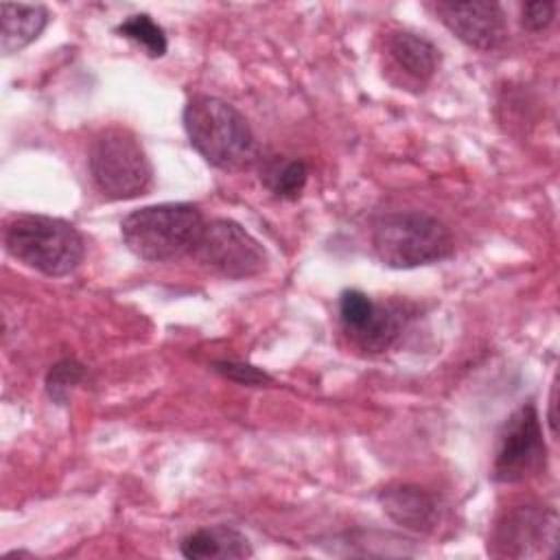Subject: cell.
Wrapping results in <instances>:
<instances>
[{"mask_svg": "<svg viewBox=\"0 0 560 560\" xmlns=\"http://www.w3.org/2000/svg\"><path fill=\"white\" fill-rule=\"evenodd\" d=\"M182 125L190 147L219 171H247L260 162V144L252 125L225 98L190 96L182 112Z\"/></svg>", "mask_w": 560, "mask_h": 560, "instance_id": "obj_1", "label": "cell"}, {"mask_svg": "<svg viewBox=\"0 0 560 560\" xmlns=\"http://www.w3.org/2000/svg\"><path fill=\"white\" fill-rule=\"evenodd\" d=\"M94 188L112 201L142 197L153 186V164L140 138L125 125L98 129L88 149Z\"/></svg>", "mask_w": 560, "mask_h": 560, "instance_id": "obj_5", "label": "cell"}, {"mask_svg": "<svg viewBox=\"0 0 560 560\" xmlns=\"http://www.w3.org/2000/svg\"><path fill=\"white\" fill-rule=\"evenodd\" d=\"M2 243L11 258L48 278L72 273L85 258L81 232L70 221L50 214L24 212L9 217Z\"/></svg>", "mask_w": 560, "mask_h": 560, "instance_id": "obj_2", "label": "cell"}, {"mask_svg": "<svg viewBox=\"0 0 560 560\" xmlns=\"http://www.w3.org/2000/svg\"><path fill=\"white\" fill-rule=\"evenodd\" d=\"M114 31L120 37L136 42L144 50V55H149L151 59L164 57L168 50V39L164 28L149 13H133L125 18Z\"/></svg>", "mask_w": 560, "mask_h": 560, "instance_id": "obj_16", "label": "cell"}, {"mask_svg": "<svg viewBox=\"0 0 560 560\" xmlns=\"http://www.w3.org/2000/svg\"><path fill=\"white\" fill-rule=\"evenodd\" d=\"M547 468V444L534 402L518 405L497 433L490 477L497 483H521Z\"/></svg>", "mask_w": 560, "mask_h": 560, "instance_id": "obj_6", "label": "cell"}, {"mask_svg": "<svg viewBox=\"0 0 560 560\" xmlns=\"http://www.w3.org/2000/svg\"><path fill=\"white\" fill-rule=\"evenodd\" d=\"M558 518L545 505H516L505 512L488 538V553L497 558L553 556Z\"/></svg>", "mask_w": 560, "mask_h": 560, "instance_id": "obj_8", "label": "cell"}, {"mask_svg": "<svg viewBox=\"0 0 560 560\" xmlns=\"http://www.w3.org/2000/svg\"><path fill=\"white\" fill-rule=\"evenodd\" d=\"M381 510L400 527L429 534L438 527L440 508L431 492L413 483H389L378 490Z\"/></svg>", "mask_w": 560, "mask_h": 560, "instance_id": "obj_11", "label": "cell"}, {"mask_svg": "<svg viewBox=\"0 0 560 560\" xmlns=\"http://www.w3.org/2000/svg\"><path fill=\"white\" fill-rule=\"evenodd\" d=\"M179 553L188 560L210 558H252L254 549L247 536L230 525H210L186 534L179 540Z\"/></svg>", "mask_w": 560, "mask_h": 560, "instance_id": "obj_12", "label": "cell"}, {"mask_svg": "<svg viewBox=\"0 0 560 560\" xmlns=\"http://www.w3.org/2000/svg\"><path fill=\"white\" fill-rule=\"evenodd\" d=\"M374 300L359 291V289H346L339 295V324L341 330L352 339L372 317L374 313Z\"/></svg>", "mask_w": 560, "mask_h": 560, "instance_id": "obj_18", "label": "cell"}, {"mask_svg": "<svg viewBox=\"0 0 560 560\" xmlns=\"http://www.w3.org/2000/svg\"><path fill=\"white\" fill-rule=\"evenodd\" d=\"M411 319V306L407 302H376L368 324L350 339L365 352H385L402 335Z\"/></svg>", "mask_w": 560, "mask_h": 560, "instance_id": "obj_14", "label": "cell"}, {"mask_svg": "<svg viewBox=\"0 0 560 560\" xmlns=\"http://www.w3.org/2000/svg\"><path fill=\"white\" fill-rule=\"evenodd\" d=\"M372 252L389 269H416L455 254L453 232L444 221L418 210L381 214L372 225Z\"/></svg>", "mask_w": 560, "mask_h": 560, "instance_id": "obj_4", "label": "cell"}, {"mask_svg": "<svg viewBox=\"0 0 560 560\" xmlns=\"http://www.w3.org/2000/svg\"><path fill=\"white\" fill-rule=\"evenodd\" d=\"M190 256L228 280H245L267 269L262 243L234 219L206 221Z\"/></svg>", "mask_w": 560, "mask_h": 560, "instance_id": "obj_7", "label": "cell"}, {"mask_svg": "<svg viewBox=\"0 0 560 560\" xmlns=\"http://www.w3.org/2000/svg\"><path fill=\"white\" fill-rule=\"evenodd\" d=\"M50 22V11L44 4L2 2L0 7V50L4 57L20 52L33 44Z\"/></svg>", "mask_w": 560, "mask_h": 560, "instance_id": "obj_13", "label": "cell"}, {"mask_svg": "<svg viewBox=\"0 0 560 560\" xmlns=\"http://www.w3.org/2000/svg\"><path fill=\"white\" fill-rule=\"evenodd\" d=\"M558 11V2L553 0H538V2H525L521 4V26L527 33H540L545 31Z\"/></svg>", "mask_w": 560, "mask_h": 560, "instance_id": "obj_20", "label": "cell"}, {"mask_svg": "<svg viewBox=\"0 0 560 560\" xmlns=\"http://www.w3.org/2000/svg\"><path fill=\"white\" fill-rule=\"evenodd\" d=\"M260 184L278 199L295 201L302 197L306 182H308V166L300 158H260V171H258Z\"/></svg>", "mask_w": 560, "mask_h": 560, "instance_id": "obj_15", "label": "cell"}, {"mask_svg": "<svg viewBox=\"0 0 560 560\" xmlns=\"http://www.w3.org/2000/svg\"><path fill=\"white\" fill-rule=\"evenodd\" d=\"M387 79L400 90H424L440 68V48L409 28H394L383 39Z\"/></svg>", "mask_w": 560, "mask_h": 560, "instance_id": "obj_10", "label": "cell"}, {"mask_svg": "<svg viewBox=\"0 0 560 560\" xmlns=\"http://www.w3.org/2000/svg\"><path fill=\"white\" fill-rule=\"evenodd\" d=\"M427 7L468 48L490 52L501 48L510 35L505 11L499 2L438 0Z\"/></svg>", "mask_w": 560, "mask_h": 560, "instance_id": "obj_9", "label": "cell"}, {"mask_svg": "<svg viewBox=\"0 0 560 560\" xmlns=\"http://www.w3.org/2000/svg\"><path fill=\"white\" fill-rule=\"evenodd\" d=\"M212 370L223 378L234 381L238 385H247V387H260V385L273 383V378L265 370L249 363H241V361H214Z\"/></svg>", "mask_w": 560, "mask_h": 560, "instance_id": "obj_19", "label": "cell"}, {"mask_svg": "<svg viewBox=\"0 0 560 560\" xmlns=\"http://www.w3.org/2000/svg\"><path fill=\"white\" fill-rule=\"evenodd\" d=\"M206 219L195 203L166 201L138 208L120 221L125 247L140 260L166 262L190 254Z\"/></svg>", "mask_w": 560, "mask_h": 560, "instance_id": "obj_3", "label": "cell"}, {"mask_svg": "<svg viewBox=\"0 0 560 560\" xmlns=\"http://www.w3.org/2000/svg\"><path fill=\"white\" fill-rule=\"evenodd\" d=\"M85 376H88V368L81 361H77L72 357L57 361L55 365H50L46 381H44L48 398L55 405L66 407L70 402L72 392L85 381Z\"/></svg>", "mask_w": 560, "mask_h": 560, "instance_id": "obj_17", "label": "cell"}, {"mask_svg": "<svg viewBox=\"0 0 560 560\" xmlns=\"http://www.w3.org/2000/svg\"><path fill=\"white\" fill-rule=\"evenodd\" d=\"M556 407H558V398H556V383L551 387V396H549V429L551 435H558V416H556Z\"/></svg>", "mask_w": 560, "mask_h": 560, "instance_id": "obj_21", "label": "cell"}]
</instances>
